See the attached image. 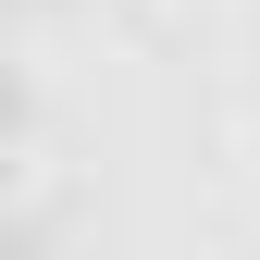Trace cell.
Returning <instances> with one entry per match:
<instances>
[]
</instances>
